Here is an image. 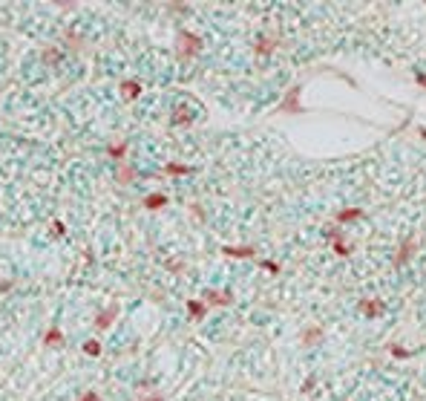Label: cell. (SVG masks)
Returning <instances> with one entry per match:
<instances>
[{
    "label": "cell",
    "instance_id": "cell-1",
    "mask_svg": "<svg viewBox=\"0 0 426 401\" xmlns=\"http://www.w3.org/2000/svg\"><path fill=\"white\" fill-rule=\"evenodd\" d=\"M179 44H182L179 49H182V58H185V61L190 58V55L199 52V38L190 35V32H182V35H179Z\"/></svg>",
    "mask_w": 426,
    "mask_h": 401
},
{
    "label": "cell",
    "instance_id": "cell-2",
    "mask_svg": "<svg viewBox=\"0 0 426 401\" xmlns=\"http://www.w3.org/2000/svg\"><path fill=\"white\" fill-rule=\"evenodd\" d=\"M116 315H118V303H110V306H106V309H104V312L98 315L95 326H98V329H106V326L113 323V318H116Z\"/></svg>",
    "mask_w": 426,
    "mask_h": 401
},
{
    "label": "cell",
    "instance_id": "cell-3",
    "mask_svg": "<svg viewBox=\"0 0 426 401\" xmlns=\"http://www.w3.org/2000/svg\"><path fill=\"white\" fill-rule=\"evenodd\" d=\"M121 96H124L127 101H135V98L141 96V84H138V81H124V84H121Z\"/></svg>",
    "mask_w": 426,
    "mask_h": 401
},
{
    "label": "cell",
    "instance_id": "cell-4",
    "mask_svg": "<svg viewBox=\"0 0 426 401\" xmlns=\"http://www.w3.org/2000/svg\"><path fill=\"white\" fill-rule=\"evenodd\" d=\"M44 344H46V347H61V344H63V332L58 329V326H49L46 335H44Z\"/></svg>",
    "mask_w": 426,
    "mask_h": 401
},
{
    "label": "cell",
    "instance_id": "cell-5",
    "mask_svg": "<svg viewBox=\"0 0 426 401\" xmlns=\"http://www.w3.org/2000/svg\"><path fill=\"white\" fill-rule=\"evenodd\" d=\"M124 153H127V142H113V144H106V156L110 159H124Z\"/></svg>",
    "mask_w": 426,
    "mask_h": 401
},
{
    "label": "cell",
    "instance_id": "cell-6",
    "mask_svg": "<svg viewBox=\"0 0 426 401\" xmlns=\"http://www.w3.org/2000/svg\"><path fill=\"white\" fill-rule=\"evenodd\" d=\"M144 205H147V208H153V211H156V208L167 205V196H164V194H150V196H144Z\"/></svg>",
    "mask_w": 426,
    "mask_h": 401
},
{
    "label": "cell",
    "instance_id": "cell-7",
    "mask_svg": "<svg viewBox=\"0 0 426 401\" xmlns=\"http://www.w3.org/2000/svg\"><path fill=\"white\" fill-rule=\"evenodd\" d=\"M360 309H363V315H369V318H377V315L383 312V303H377V300H366Z\"/></svg>",
    "mask_w": 426,
    "mask_h": 401
},
{
    "label": "cell",
    "instance_id": "cell-8",
    "mask_svg": "<svg viewBox=\"0 0 426 401\" xmlns=\"http://www.w3.org/2000/svg\"><path fill=\"white\" fill-rule=\"evenodd\" d=\"M204 297H207V300H210V303H231V294L228 292H204Z\"/></svg>",
    "mask_w": 426,
    "mask_h": 401
},
{
    "label": "cell",
    "instance_id": "cell-9",
    "mask_svg": "<svg viewBox=\"0 0 426 401\" xmlns=\"http://www.w3.org/2000/svg\"><path fill=\"white\" fill-rule=\"evenodd\" d=\"M170 173V176H185V173H190L193 168H187V165H179V162H170L167 168H164Z\"/></svg>",
    "mask_w": 426,
    "mask_h": 401
},
{
    "label": "cell",
    "instance_id": "cell-10",
    "mask_svg": "<svg viewBox=\"0 0 426 401\" xmlns=\"http://www.w3.org/2000/svg\"><path fill=\"white\" fill-rule=\"evenodd\" d=\"M187 312L199 321V318H204V303H202V300H187Z\"/></svg>",
    "mask_w": 426,
    "mask_h": 401
},
{
    "label": "cell",
    "instance_id": "cell-11",
    "mask_svg": "<svg viewBox=\"0 0 426 401\" xmlns=\"http://www.w3.org/2000/svg\"><path fill=\"white\" fill-rule=\"evenodd\" d=\"M118 179H121V182H133V179H135V170L130 168V165H121V168H118Z\"/></svg>",
    "mask_w": 426,
    "mask_h": 401
},
{
    "label": "cell",
    "instance_id": "cell-12",
    "mask_svg": "<svg viewBox=\"0 0 426 401\" xmlns=\"http://www.w3.org/2000/svg\"><path fill=\"white\" fill-rule=\"evenodd\" d=\"M84 352H87L89 358H98L101 355V344H98V341H87V344H84Z\"/></svg>",
    "mask_w": 426,
    "mask_h": 401
},
{
    "label": "cell",
    "instance_id": "cell-13",
    "mask_svg": "<svg viewBox=\"0 0 426 401\" xmlns=\"http://www.w3.org/2000/svg\"><path fill=\"white\" fill-rule=\"evenodd\" d=\"M360 214H363L360 208H348V211H340V223H351V220H357Z\"/></svg>",
    "mask_w": 426,
    "mask_h": 401
},
{
    "label": "cell",
    "instance_id": "cell-14",
    "mask_svg": "<svg viewBox=\"0 0 426 401\" xmlns=\"http://www.w3.org/2000/svg\"><path fill=\"white\" fill-rule=\"evenodd\" d=\"M44 61H46V64L61 61V49H55V46H52V49H46V52H44Z\"/></svg>",
    "mask_w": 426,
    "mask_h": 401
},
{
    "label": "cell",
    "instance_id": "cell-15",
    "mask_svg": "<svg viewBox=\"0 0 426 401\" xmlns=\"http://www.w3.org/2000/svg\"><path fill=\"white\" fill-rule=\"evenodd\" d=\"M225 254H231V257H251L254 249H225Z\"/></svg>",
    "mask_w": 426,
    "mask_h": 401
},
{
    "label": "cell",
    "instance_id": "cell-16",
    "mask_svg": "<svg viewBox=\"0 0 426 401\" xmlns=\"http://www.w3.org/2000/svg\"><path fill=\"white\" fill-rule=\"evenodd\" d=\"M409 251H412V242H403V249H400V257H398L400 263H403V260L409 257Z\"/></svg>",
    "mask_w": 426,
    "mask_h": 401
},
{
    "label": "cell",
    "instance_id": "cell-17",
    "mask_svg": "<svg viewBox=\"0 0 426 401\" xmlns=\"http://www.w3.org/2000/svg\"><path fill=\"white\" fill-rule=\"evenodd\" d=\"M81 401H101V395H98V392H84V395H81Z\"/></svg>",
    "mask_w": 426,
    "mask_h": 401
},
{
    "label": "cell",
    "instance_id": "cell-18",
    "mask_svg": "<svg viewBox=\"0 0 426 401\" xmlns=\"http://www.w3.org/2000/svg\"><path fill=\"white\" fill-rule=\"evenodd\" d=\"M52 231H55V234H58V237H61V234H63V231H66V228H63V223H52Z\"/></svg>",
    "mask_w": 426,
    "mask_h": 401
},
{
    "label": "cell",
    "instance_id": "cell-19",
    "mask_svg": "<svg viewBox=\"0 0 426 401\" xmlns=\"http://www.w3.org/2000/svg\"><path fill=\"white\" fill-rule=\"evenodd\" d=\"M314 338H320V329H308V332H305V341H314Z\"/></svg>",
    "mask_w": 426,
    "mask_h": 401
},
{
    "label": "cell",
    "instance_id": "cell-20",
    "mask_svg": "<svg viewBox=\"0 0 426 401\" xmlns=\"http://www.w3.org/2000/svg\"><path fill=\"white\" fill-rule=\"evenodd\" d=\"M9 289H12L9 280H0V292H9Z\"/></svg>",
    "mask_w": 426,
    "mask_h": 401
},
{
    "label": "cell",
    "instance_id": "cell-21",
    "mask_svg": "<svg viewBox=\"0 0 426 401\" xmlns=\"http://www.w3.org/2000/svg\"><path fill=\"white\" fill-rule=\"evenodd\" d=\"M138 401H164L161 395H147V398H138Z\"/></svg>",
    "mask_w": 426,
    "mask_h": 401
},
{
    "label": "cell",
    "instance_id": "cell-22",
    "mask_svg": "<svg viewBox=\"0 0 426 401\" xmlns=\"http://www.w3.org/2000/svg\"><path fill=\"white\" fill-rule=\"evenodd\" d=\"M417 84H423L426 87V75H417Z\"/></svg>",
    "mask_w": 426,
    "mask_h": 401
}]
</instances>
